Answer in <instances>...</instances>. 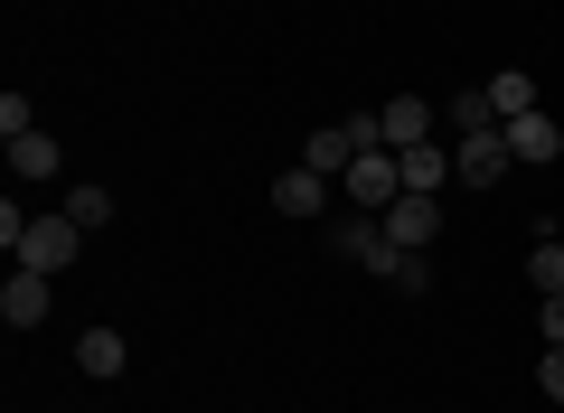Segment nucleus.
Segmentation results:
<instances>
[{
    "label": "nucleus",
    "mask_w": 564,
    "mask_h": 413,
    "mask_svg": "<svg viewBox=\"0 0 564 413\" xmlns=\"http://www.w3.org/2000/svg\"><path fill=\"white\" fill-rule=\"evenodd\" d=\"M76 244H85V226L66 217V207H47V217H29V226H20L10 263H29V273H66V263H76Z\"/></svg>",
    "instance_id": "obj_1"
},
{
    "label": "nucleus",
    "mask_w": 564,
    "mask_h": 413,
    "mask_svg": "<svg viewBox=\"0 0 564 413\" xmlns=\"http://www.w3.org/2000/svg\"><path fill=\"white\" fill-rule=\"evenodd\" d=\"M358 151H386L377 113H348V122H329V132H311V141H302V170H321V178H348V160H358Z\"/></svg>",
    "instance_id": "obj_2"
},
{
    "label": "nucleus",
    "mask_w": 564,
    "mask_h": 413,
    "mask_svg": "<svg viewBox=\"0 0 564 413\" xmlns=\"http://www.w3.org/2000/svg\"><path fill=\"white\" fill-rule=\"evenodd\" d=\"M339 188H348V207H377V217H386V207L404 197V160H395V151H358Z\"/></svg>",
    "instance_id": "obj_3"
},
{
    "label": "nucleus",
    "mask_w": 564,
    "mask_h": 413,
    "mask_svg": "<svg viewBox=\"0 0 564 413\" xmlns=\"http://www.w3.org/2000/svg\"><path fill=\"white\" fill-rule=\"evenodd\" d=\"M508 170H518L508 132H470V141H452V178H470V188H499Z\"/></svg>",
    "instance_id": "obj_4"
},
{
    "label": "nucleus",
    "mask_w": 564,
    "mask_h": 413,
    "mask_svg": "<svg viewBox=\"0 0 564 413\" xmlns=\"http://www.w3.org/2000/svg\"><path fill=\"white\" fill-rule=\"evenodd\" d=\"M329 244H339L348 263H367V273H386V254H395V236H386V217H377V207H348V217L329 226Z\"/></svg>",
    "instance_id": "obj_5"
},
{
    "label": "nucleus",
    "mask_w": 564,
    "mask_h": 413,
    "mask_svg": "<svg viewBox=\"0 0 564 413\" xmlns=\"http://www.w3.org/2000/svg\"><path fill=\"white\" fill-rule=\"evenodd\" d=\"M433 104L423 95H395V104H377V132H386V151H414V141H433Z\"/></svg>",
    "instance_id": "obj_6"
},
{
    "label": "nucleus",
    "mask_w": 564,
    "mask_h": 413,
    "mask_svg": "<svg viewBox=\"0 0 564 413\" xmlns=\"http://www.w3.org/2000/svg\"><path fill=\"white\" fill-rule=\"evenodd\" d=\"M499 132H508V151H518L527 170H555V160H564V132L545 122V104H536V113H518V122H499Z\"/></svg>",
    "instance_id": "obj_7"
},
{
    "label": "nucleus",
    "mask_w": 564,
    "mask_h": 413,
    "mask_svg": "<svg viewBox=\"0 0 564 413\" xmlns=\"http://www.w3.org/2000/svg\"><path fill=\"white\" fill-rule=\"evenodd\" d=\"M386 236H395V244H414V254H433V236H443V207L404 188L395 207H386Z\"/></svg>",
    "instance_id": "obj_8"
},
{
    "label": "nucleus",
    "mask_w": 564,
    "mask_h": 413,
    "mask_svg": "<svg viewBox=\"0 0 564 413\" xmlns=\"http://www.w3.org/2000/svg\"><path fill=\"white\" fill-rule=\"evenodd\" d=\"M47 282H57V273H29V263H20V273L0 282V319H10V329H39V319H47Z\"/></svg>",
    "instance_id": "obj_9"
},
{
    "label": "nucleus",
    "mask_w": 564,
    "mask_h": 413,
    "mask_svg": "<svg viewBox=\"0 0 564 413\" xmlns=\"http://www.w3.org/2000/svg\"><path fill=\"white\" fill-rule=\"evenodd\" d=\"M76 367L95 376V385H113V376L132 367V338H122V329H85V338H76Z\"/></svg>",
    "instance_id": "obj_10"
},
{
    "label": "nucleus",
    "mask_w": 564,
    "mask_h": 413,
    "mask_svg": "<svg viewBox=\"0 0 564 413\" xmlns=\"http://www.w3.org/2000/svg\"><path fill=\"white\" fill-rule=\"evenodd\" d=\"M329 207V178L321 170H282L273 178V217H321Z\"/></svg>",
    "instance_id": "obj_11"
},
{
    "label": "nucleus",
    "mask_w": 564,
    "mask_h": 413,
    "mask_svg": "<svg viewBox=\"0 0 564 413\" xmlns=\"http://www.w3.org/2000/svg\"><path fill=\"white\" fill-rule=\"evenodd\" d=\"M0 151H10V170H20V178H57V170H66L57 132H10V141H0Z\"/></svg>",
    "instance_id": "obj_12"
},
{
    "label": "nucleus",
    "mask_w": 564,
    "mask_h": 413,
    "mask_svg": "<svg viewBox=\"0 0 564 413\" xmlns=\"http://www.w3.org/2000/svg\"><path fill=\"white\" fill-rule=\"evenodd\" d=\"M395 160H404V188H414V197H433V188L452 178V151H443V141H414V151H395Z\"/></svg>",
    "instance_id": "obj_13"
},
{
    "label": "nucleus",
    "mask_w": 564,
    "mask_h": 413,
    "mask_svg": "<svg viewBox=\"0 0 564 413\" xmlns=\"http://www.w3.org/2000/svg\"><path fill=\"white\" fill-rule=\"evenodd\" d=\"M489 113H499V122L536 113V76H527V66H499V76H489Z\"/></svg>",
    "instance_id": "obj_14"
},
{
    "label": "nucleus",
    "mask_w": 564,
    "mask_h": 413,
    "mask_svg": "<svg viewBox=\"0 0 564 413\" xmlns=\"http://www.w3.org/2000/svg\"><path fill=\"white\" fill-rule=\"evenodd\" d=\"M377 282H395V292L414 301V292H433V282H443V273H433V254H414V244H395V254H386V273H377Z\"/></svg>",
    "instance_id": "obj_15"
},
{
    "label": "nucleus",
    "mask_w": 564,
    "mask_h": 413,
    "mask_svg": "<svg viewBox=\"0 0 564 413\" xmlns=\"http://www.w3.org/2000/svg\"><path fill=\"white\" fill-rule=\"evenodd\" d=\"M527 282H536V301H545V292H564V236H536V254H527Z\"/></svg>",
    "instance_id": "obj_16"
},
{
    "label": "nucleus",
    "mask_w": 564,
    "mask_h": 413,
    "mask_svg": "<svg viewBox=\"0 0 564 413\" xmlns=\"http://www.w3.org/2000/svg\"><path fill=\"white\" fill-rule=\"evenodd\" d=\"M66 217H76L85 236H104V226H113V188H66Z\"/></svg>",
    "instance_id": "obj_17"
},
{
    "label": "nucleus",
    "mask_w": 564,
    "mask_h": 413,
    "mask_svg": "<svg viewBox=\"0 0 564 413\" xmlns=\"http://www.w3.org/2000/svg\"><path fill=\"white\" fill-rule=\"evenodd\" d=\"M443 122H452V132H462V141H470V132H499V113H489V85H470V95L452 104Z\"/></svg>",
    "instance_id": "obj_18"
},
{
    "label": "nucleus",
    "mask_w": 564,
    "mask_h": 413,
    "mask_svg": "<svg viewBox=\"0 0 564 413\" xmlns=\"http://www.w3.org/2000/svg\"><path fill=\"white\" fill-rule=\"evenodd\" d=\"M10 132H39V113H29V95H20V85L0 95V141H10Z\"/></svg>",
    "instance_id": "obj_19"
},
{
    "label": "nucleus",
    "mask_w": 564,
    "mask_h": 413,
    "mask_svg": "<svg viewBox=\"0 0 564 413\" xmlns=\"http://www.w3.org/2000/svg\"><path fill=\"white\" fill-rule=\"evenodd\" d=\"M536 329H545V348H564V292L536 301Z\"/></svg>",
    "instance_id": "obj_20"
},
{
    "label": "nucleus",
    "mask_w": 564,
    "mask_h": 413,
    "mask_svg": "<svg viewBox=\"0 0 564 413\" xmlns=\"http://www.w3.org/2000/svg\"><path fill=\"white\" fill-rule=\"evenodd\" d=\"M536 385H545V404H564V348L536 357Z\"/></svg>",
    "instance_id": "obj_21"
},
{
    "label": "nucleus",
    "mask_w": 564,
    "mask_h": 413,
    "mask_svg": "<svg viewBox=\"0 0 564 413\" xmlns=\"http://www.w3.org/2000/svg\"><path fill=\"white\" fill-rule=\"evenodd\" d=\"M545 236H564V217H555V226H545Z\"/></svg>",
    "instance_id": "obj_22"
}]
</instances>
